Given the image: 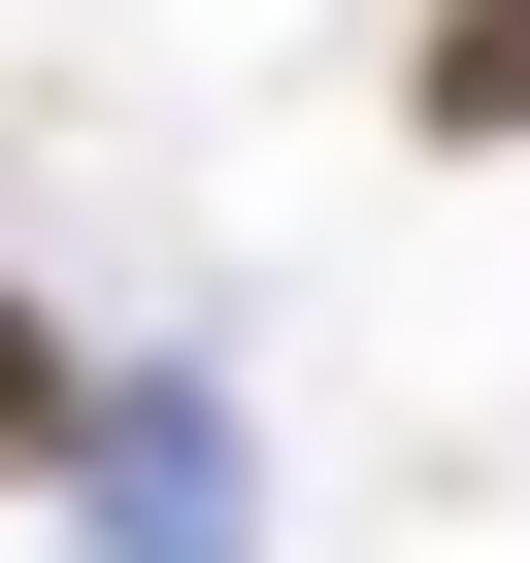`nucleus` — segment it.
<instances>
[{"label":"nucleus","instance_id":"nucleus-1","mask_svg":"<svg viewBox=\"0 0 530 563\" xmlns=\"http://www.w3.org/2000/svg\"><path fill=\"white\" fill-rule=\"evenodd\" d=\"M67 497H100V563H232V530H265V497H232V398H199V365H133Z\"/></svg>","mask_w":530,"mask_h":563},{"label":"nucleus","instance_id":"nucleus-2","mask_svg":"<svg viewBox=\"0 0 530 563\" xmlns=\"http://www.w3.org/2000/svg\"><path fill=\"white\" fill-rule=\"evenodd\" d=\"M398 133H464V166H530V0H431V34H398Z\"/></svg>","mask_w":530,"mask_h":563},{"label":"nucleus","instance_id":"nucleus-3","mask_svg":"<svg viewBox=\"0 0 530 563\" xmlns=\"http://www.w3.org/2000/svg\"><path fill=\"white\" fill-rule=\"evenodd\" d=\"M67 464H100V365H67L34 299H0V497H67Z\"/></svg>","mask_w":530,"mask_h":563}]
</instances>
